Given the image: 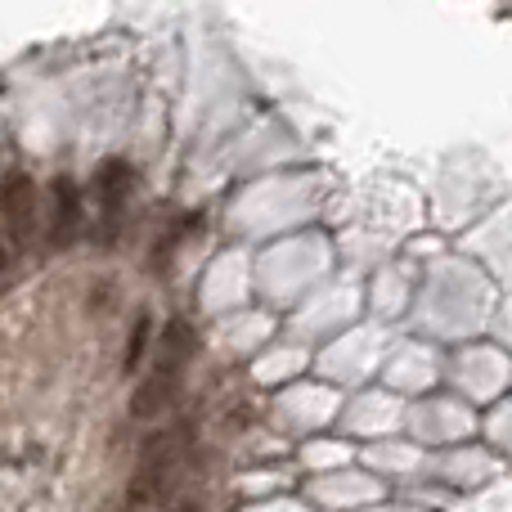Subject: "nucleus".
Wrapping results in <instances>:
<instances>
[{
  "mask_svg": "<svg viewBox=\"0 0 512 512\" xmlns=\"http://www.w3.org/2000/svg\"><path fill=\"white\" fill-rule=\"evenodd\" d=\"M189 441H194V423H180V427H171V432H158L144 441L140 468H135L131 486H126V512H144L167 490V481L176 477V468L185 463Z\"/></svg>",
  "mask_w": 512,
  "mask_h": 512,
  "instance_id": "f257e3e1",
  "label": "nucleus"
},
{
  "mask_svg": "<svg viewBox=\"0 0 512 512\" xmlns=\"http://www.w3.org/2000/svg\"><path fill=\"white\" fill-rule=\"evenodd\" d=\"M0 216L9 225V239L27 243L36 234V221H41V207H36V185L23 171H9L5 185H0Z\"/></svg>",
  "mask_w": 512,
  "mask_h": 512,
  "instance_id": "f03ea898",
  "label": "nucleus"
},
{
  "mask_svg": "<svg viewBox=\"0 0 512 512\" xmlns=\"http://www.w3.org/2000/svg\"><path fill=\"white\" fill-rule=\"evenodd\" d=\"M81 234V189L68 176H59L50 185V243L54 248H72V239Z\"/></svg>",
  "mask_w": 512,
  "mask_h": 512,
  "instance_id": "7ed1b4c3",
  "label": "nucleus"
},
{
  "mask_svg": "<svg viewBox=\"0 0 512 512\" xmlns=\"http://www.w3.org/2000/svg\"><path fill=\"white\" fill-rule=\"evenodd\" d=\"M194 346H198L194 324H185V319H171L167 333H162V342H158V355H153V369L185 378L189 360H194Z\"/></svg>",
  "mask_w": 512,
  "mask_h": 512,
  "instance_id": "20e7f679",
  "label": "nucleus"
},
{
  "mask_svg": "<svg viewBox=\"0 0 512 512\" xmlns=\"http://www.w3.org/2000/svg\"><path fill=\"white\" fill-rule=\"evenodd\" d=\"M176 391H180V378L176 373H162V369H153L149 378L140 382V391L131 396V418H140V423H149V418H158L162 409L176 400Z\"/></svg>",
  "mask_w": 512,
  "mask_h": 512,
  "instance_id": "39448f33",
  "label": "nucleus"
},
{
  "mask_svg": "<svg viewBox=\"0 0 512 512\" xmlns=\"http://www.w3.org/2000/svg\"><path fill=\"white\" fill-rule=\"evenodd\" d=\"M99 203H104V216H108V225L122 216V207H126V194H131V185H135V171H131V162H122V158H108L104 167H99Z\"/></svg>",
  "mask_w": 512,
  "mask_h": 512,
  "instance_id": "423d86ee",
  "label": "nucleus"
},
{
  "mask_svg": "<svg viewBox=\"0 0 512 512\" xmlns=\"http://www.w3.org/2000/svg\"><path fill=\"white\" fill-rule=\"evenodd\" d=\"M149 333H153V319L140 315L135 319V328H131V337H126V360H122L126 373H135L144 364V355H149Z\"/></svg>",
  "mask_w": 512,
  "mask_h": 512,
  "instance_id": "0eeeda50",
  "label": "nucleus"
},
{
  "mask_svg": "<svg viewBox=\"0 0 512 512\" xmlns=\"http://www.w3.org/2000/svg\"><path fill=\"white\" fill-rule=\"evenodd\" d=\"M171 512H198V504H176Z\"/></svg>",
  "mask_w": 512,
  "mask_h": 512,
  "instance_id": "6e6552de",
  "label": "nucleus"
},
{
  "mask_svg": "<svg viewBox=\"0 0 512 512\" xmlns=\"http://www.w3.org/2000/svg\"><path fill=\"white\" fill-rule=\"evenodd\" d=\"M0 274H5V248H0Z\"/></svg>",
  "mask_w": 512,
  "mask_h": 512,
  "instance_id": "1a4fd4ad",
  "label": "nucleus"
}]
</instances>
